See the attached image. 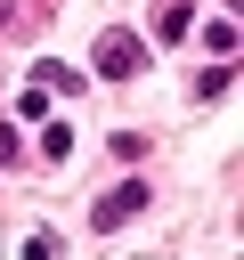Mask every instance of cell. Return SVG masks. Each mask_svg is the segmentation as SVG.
<instances>
[{"label": "cell", "mask_w": 244, "mask_h": 260, "mask_svg": "<svg viewBox=\"0 0 244 260\" xmlns=\"http://www.w3.org/2000/svg\"><path fill=\"white\" fill-rule=\"evenodd\" d=\"M138 65H146V41H138V32H106V41H98V73H106V81H130Z\"/></svg>", "instance_id": "obj_1"}, {"label": "cell", "mask_w": 244, "mask_h": 260, "mask_svg": "<svg viewBox=\"0 0 244 260\" xmlns=\"http://www.w3.org/2000/svg\"><path fill=\"white\" fill-rule=\"evenodd\" d=\"M138 211H146V179H122V187L89 211V228H122V219H138Z\"/></svg>", "instance_id": "obj_2"}, {"label": "cell", "mask_w": 244, "mask_h": 260, "mask_svg": "<svg viewBox=\"0 0 244 260\" xmlns=\"http://www.w3.org/2000/svg\"><path fill=\"white\" fill-rule=\"evenodd\" d=\"M187 24H195V16H187V0H171V8H163V24H155V32H163V41H179V32H187Z\"/></svg>", "instance_id": "obj_3"}, {"label": "cell", "mask_w": 244, "mask_h": 260, "mask_svg": "<svg viewBox=\"0 0 244 260\" xmlns=\"http://www.w3.org/2000/svg\"><path fill=\"white\" fill-rule=\"evenodd\" d=\"M203 41H211V57H236V24L220 16V24H203Z\"/></svg>", "instance_id": "obj_4"}, {"label": "cell", "mask_w": 244, "mask_h": 260, "mask_svg": "<svg viewBox=\"0 0 244 260\" xmlns=\"http://www.w3.org/2000/svg\"><path fill=\"white\" fill-rule=\"evenodd\" d=\"M16 114H24V122H41V114H49V89H41V81H24V98H16Z\"/></svg>", "instance_id": "obj_5"}, {"label": "cell", "mask_w": 244, "mask_h": 260, "mask_svg": "<svg viewBox=\"0 0 244 260\" xmlns=\"http://www.w3.org/2000/svg\"><path fill=\"white\" fill-rule=\"evenodd\" d=\"M24 260H57V236H24Z\"/></svg>", "instance_id": "obj_6"}]
</instances>
